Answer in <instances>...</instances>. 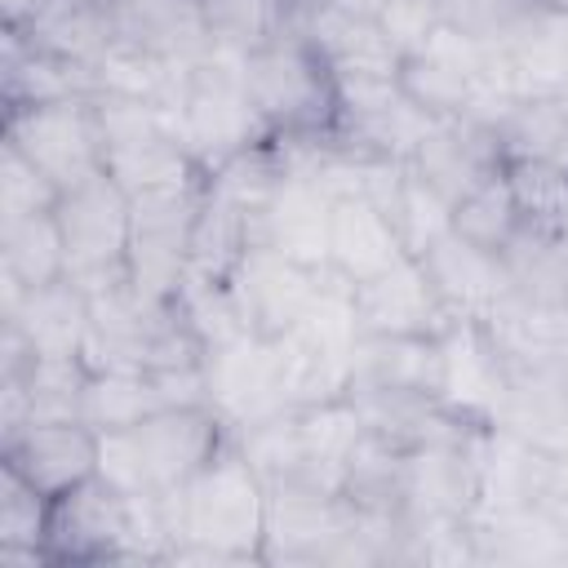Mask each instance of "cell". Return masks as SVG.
Wrapping results in <instances>:
<instances>
[{
	"label": "cell",
	"mask_w": 568,
	"mask_h": 568,
	"mask_svg": "<svg viewBox=\"0 0 568 568\" xmlns=\"http://www.w3.org/2000/svg\"><path fill=\"white\" fill-rule=\"evenodd\" d=\"M164 515L173 528L169 564H262L266 484L235 435L182 488L164 493Z\"/></svg>",
	"instance_id": "1"
},
{
	"label": "cell",
	"mask_w": 568,
	"mask_h": 568,
	"mask_svg": "<svg viewBox=\"0 0 568 568\" xmlns=\"http://www.w3.org/2000/svg\"><path fill=\"white\" fill-rule=\"evenodd\" d=\"M226 422L209 404L160 408L124 430L98 435V475L124 497H151L182 488L222 444Z\"/></svg>",
	"instance_id": "2"
},
{
	"label": "cell",
	"mask_w": 568,
	"mask_h": 568,
	"mask_svg": "<svg viewBox=\"0 0 568 568\" xmlns=\"http://www.w3.org/2000/svg\"><path fill=\"white\" fill-rule=\"evenodd\" d=\"M275 342H280L284 382H288V404L293 408L346 399L351 368H355V346H359L355 284L346 275H337L333 266H324L311 306Z\"/></svg>",
	"instance_id": "3"
},
{
	"label": "cell",
	"mask_w": 568,
	"mask_h": 568,
	"mask_svg": "<svg viewBox=\"0 0 568 568\" xmlns=\"http://www.w3.org/2000/svg\"><path fill=\"white\" fill-rule=\"evenodd\" d=\"M178 124H182V142L195 155V164L204 173H213L217 164L262 146L271 138L248 80H244V58L217 53L209 49L200 62H191L186 80H182V98H178Z\"/></svg>",
	"instance_id": "4"
},
{
	"label": "cell",
	"mask_w": 568,
	"mask_h": 568,
	"mask_svg": "<svg viewBox=\"0 0 568 568\" xmlns=\"http://www.w3.org/2000/svg\"><path fill=\"white\" fill-rule=\"evenodd\" d=\"M248 93L271 129V138H324L337 124V98H333V71L324 58L284 27L275 40L253 49L244 58Z\"/></svg>",
	"instance_id": "5"
},
{
	"label": "cell",
	"mask_w": 568,
	"mask_h": 568,
	"mask_svg": "<svg viewBox=\"0 0 568 568\" xmlns=\"http://www.w3.org/2000/svg\"><path fill=\"white\" fill-rule=\"evenodd\" d=\"M53 217L67 248V275L84 293H106L129 280V191L106 169L62 191Z\"/></svg>",
	"instance_id": "6"
},
{
	"label": "cell",
	"mask_w": 568,
	"mask_h": 568,
	"mask_svg": "<svg viewBox=\"0 0 568 568\" xmlns=\"http://www.w3.org/2000/svg\"><path fill=\"white\" fill-rule=\"evenodd\" d=\"M4 142H13L62 191H71L106 169V138H102L93 93L4 106Z\"/></svg>",
	"instance_id": "7"
},
{
	"label": "cell",
	"mask_w": 568,
	"mask_h": 568,
	"mask_svg": "<svg viewBox=\"0 0 568 568\" xmlns=\"http://www.w3.org/2000/svg\"><path fill=\"white\" fill-rule=\"evenodd\" d=\"M204 200V178L129 195V284L146 302H173L191 266V226Z\"/></svg>",
	"instance_id": "8"
},
{
	"label": "cell",
	"mask_w": 568,
	"mask_h": 568,
	"mask_svg": "<svg viewBox=\"0 0 568 568\" xmlns=\"http://www.w3.org/2000/svg\"><path fill=\"white\" fill-rule=\"evenodd\" d=\"M200 368H204L209 408L226 422L231 435H240V430H248V426H257V422H266V417H275L284 408H293L275 337L240 328L226 342L209 346Z\"/></svg>",
	"instance_id": "9"
},
{
	"label": "cell",
	"mask_w": 568,
	"mask_h": 568,
	"mask_svg": "<svg viewBox=\"0 0 568 568\" xmlns=\"http://www.w3.org/2000/svg\"><path fill=\"white\" fill-rule=\"evenodd\" d=\"M44 546L53 564H142L133 501L102 475L53 497Z\"/></svg>",
	"instance_id": "10"
},
{
	"label": "cell",
	"mask_w": 568,
	"mask_h": 568,
	"mask_svg": "<svg viewBox=\"0 0 568 568\" xmlns=\"http://www.w3.org/2000/svg\"><path fill=\"white\" fill-rule=\"evenodd\" d=\"M439 373H435V404L466 422V426H497L510 395L506 359L497 355L488 328L479 320H453L439 337Z\"/></svg>",
	"instance_id": "11"
},
{
	"label": "cell",
	"mask_w": 568,
	"mask_h": 568,
	"mask_svg": "<svg viewBox=\"0 0 568 568\" xmlns=\"http://www.w3.org/2000/svg\"><path fill=\"white\" fill-rule=\"evenodd\" d=\"M253 244H266L311 271L328 266L333 244V195L311 169H284L253 213Z\"/></svg>",
	"instance_id": "12"
},
{
	"label": "cell",
	"mask_w": 568,
	"mask_h": 568,
	"mask_svg": "<svg viewBox=\"0 0 568 568\" xmlns=\"http://www.w3.org/2000/svg\"><path fill=\"white\" fill-rule=\"evenodd\" d=\"M315 288H320V271H311L266 244H248L240 253L235 271L226 275V293L235 302L240 324L262 337L288 333L302 320V311L311 306Z\"/></svg>",
	"instance_id": "13"
},
{
	"label": "cell",
	"mask_w": 568,
	"mask_h": 568,
	"mask_svg": "<svg viewBox=\"0 0 568 568\" xmlns=\"http://www.w3.org/2000/svg\"><path fill=\"white\" fill-rule=\"evenodd\" d=\"M346 497L311 484L266 488V541L262 564H324L346 528Z\"/></svg>",
	"instance_id": "14"
},
{
	"label": "cell",
	"mask_w": 568,
	"mask_h": 568,
	"mask_svg": "<svg viewBox=\"0 0 568 568\" xmlns=\"http://www.w3.org/2000/svg\"><path fill=\"white\" fill-rule=\"evenodd\" d=\"M355 320H359V333H377V337H439L453 324L444 297L435 293L417 257H399L382 275L359 280Z\"/></svg>",
	"instance_id": "15"
},
{
	"label": "cell",
	"mask_w": 568,
	"mask_h": 568,
	"mask_svg": "<svg viewBox=\"0 0 568 568\" xmlns=\"http://www.w3.org/2000/svg\"><path fill=\"white\" fill-rule=\"evenodd\" d=\"M0 324H13L36 359H80L89 333V293L71 275L40 288H18L0 275Z\"/></svg>",
	"instance_id": "16"
},
{
	"label": "cell",
	"mask_w": 568,
	"mask_h": 568,
	"mask_svg": "<svg viewBox=\"0 0 568 568\" xmlns=\"http://www.w3.org/2000/svg\"><path fill=\"white\" fill-rule=\"evenodd\" d=\"M0 462L53 501L98 475V430L84 422H31L0 444Z\"/></svg>",
	"instance_id": "17"
},
{
	"label": "cell",
	"mask_w": 568,
	"mask_h": 568,
	"mask_svg": "<svg viewBox=\"0 0 568 568\" xmlns=\"http://www.w3.org/2000/svg\"><path fill=\"white\" fill-rule=\"evenodd\" d=\"M506 368H568V297H532L510 288L479 320Z\"/></svg>",
	"instance_id": "18"
},
{
	"label": "cell",
	"mask_w": 568,
	"mask_h": 568,
	"mask_svg": "<svg viewBox=\"0 0 568 568\" xmlns=\"http://www.w3.org/2000/svg\"><path fill=\"white\" fill-rule=\"evenodd\" d=\"M470 528L479 564H568V501L555 488L528 506L475 515Z\"/></svg>",
	"instance_id": "19"
},
{
	"label": "cell",
	"mask_w": 568,
	"mask_h": 568,
	"mask_svg": "<svg viewBox=\"0 0 568 568\" xmlns=\"http://www.w3.org/2000/svg\"><path fill=\"white\" fill-rule=\"evenodd\" d=\"M475 466H479V501H475V515L515 510V506H528V501H537V497L550 493V453L537 439H528V435H519L510 426L479 430Z\"/></svg>",
	"instance_id": "20"
},
{
	"label": "cell",
	"mask_w": 568,
	"mask_h": 568,
	"mask_svg": "<svg viewBox=\"0 0 568 568\" xmlns=\"http://www.w3.org/2000/svg\"><path fill=\"white\" fill-rule=\"evenodd\" d=\"M417 262L426 266L435 293L444 297L453 320H484L510 293V271H506L501 253H488V248L462 240L457 231L435 240Z\"/></svg>",
	"instance_id": "21"
},
{
	"label": "cell",
	"mask_w": 568,
	"mask_h": 568,
	"mask_svg": "<svg viewBox=\"0 0 568 568\" xmlns=\"http://www.w3.org/2000/svg\"><path fill=\"white\" fill-rule=\"evenodd\" d=\"M408 164L448 204H457L466 191H475L484 178H493L506 160H501V142L493 129H484L475 120H439V129L417 146V155Z\"/></svg>",
	"instance_id": "22"
},
{
	"label": "cell",
	"mask_w": 568,
	"mask_h": 568,
	"mask_svg": "<svg viewBox=\"0 0 568 568\" xmlns=\"http://www.w3.org/2000/svg\"><path fill=\"white\" fill-rule=\"evenodd\" d=\"M115 40L164 62H200L209 53V31L200 0H111Z\"/></svg>",
	"instance_id": "23"
},
{
	"label": "cell",
	"mask_w": 568,
	"mask_h": 568,
	"mask_svg": "<svg viewBox=\"0 0 568 568\" xmlns=\"http://www.w3.org/2000/svg\"><path fill=\"white\" fill-rule=\"evenodd\" d=\"M404 253V240L395 231V222L386 217V209L368 195H337L333 200V244H328V266L337 275H346L351 284L382 275L386 266H395Z\"/></svg>",
	"instance_id": "24"
},
{
	"label": "cell",
	"mask_w": 568,
	"mask_h": 568,
	"mask_svg": "<svg viewBox=\"0 0 568 568\" xmlns=\"http://www.w3.org/2000/svg\"><path fill=\"white\" fill-rule=\"evenodd\" d=\"M359 439H364V422H359L351 399H328V404L297 408V448H302L297 484L342 493Z\"/></svg>",
	"instance_id": "25"
},
{
	"label": "cell",
	"mask_w": 568,
	"mask_h": 568,
	"mask_svg": "<svg viewBox=\"0 0 568 568\" xmlns=\"http://www.w3.org/2000/svg\"><path fill=\"white\" fill-rule=\"evenodd\" d=\"M435 373H439L435 337H377V333H359L355 368H351V390L435 399Z\"/></svg>",
	"instance_id": "26"
},
{
	"label": "cell",
	"mask_w": 568,
	"mask_h": 568,
	"mask_svg": "<svg viewBox=\"0 0 568 568\" xmlns=\"http://www.w3.org/2000/svg\"><path fill=\"white\" fill-rule=\"evenodd\" d=\"M0 80H4V106H27V102H53V98L98 93L89 67L67 62V58L40 49V44L27 40L22 31H4Z\"/></svg>",
	"instance_id": "27"
},
{
	"label": "cell",
	"mask_w": 568,
	"mask_h": 568,
	"mask_svg": "<svg viewBox=\"0 0 568 568\" xmlns=\"http://www.w3.org/2000/svg\"><path fill=\"white\" fill-rule=\"evenodd\" d=\"M253 244V213L222 186L204 178V200L191 226V275L200 280H222L235 271L240 253Z\"/></svg>",
	"instance_id": "28"
},
{
	"label": "cell",
	"mask_w": 568,
	"mask_h": 568,
	"mask_svg": "<svg viewBox=\"0 0 568 568\" xmlns=\"http://www.w3.org/2000/svg\"><path fill=\"white\" fill-rule=\"evenodd\" d=\"M49 497L0 462V568H36L49 559Z\"/></svg>",
	"instance_id": "29"
},
{
	"label": "cell",
	"mask_w": 568,
	"mask_h": 568,
	"mask_svg": "<svg viewBox=\"0 0 568 568\" xmlns=\"http://www.w3.org/2000/svg\"><path fill=\"white\" fill-rule=\"evenodd\" d=\"M160 386L151 368H89L84 377V399H80V422L102 430H124L138 426L142 417L160 413Z\"/></svg>",
	"instance_id": "30"
},
{
	"label": "cell",
	"mask_w": 568,
	"mask_h": 568,
	"mask_svg": "<svg viewBox=\"0 0 568 568\" xmlns=\"http://www.w3.org/2000/svg\"><path fill=\"white\" fill-rule=\"evenodd\" d=\"M0 275L18 288H40L67 275V248L53 213L0 222Z\"/></svg>",
	"instance_id": "31"
},
{
	"label": "cell",
	"mask_w": 568,
	"mask_h": 568,
	"mask_svg": "<svg viewBox=\"0 0 568 568\" xmlns=\"http://www.w3.org/2000/svg\"><path fill=\"white\" fill-rule=\"evenodd\" d=\"M288 0H200L209 49L248 58L288 27Z\"/></svg>",
	"instance_id": "32"
},
{
	"label": "cell",
	"mask_w": 568,
	"mask_h": 568,
	"mask_svg": "<svg viewBox=\"0 0 568 568\" xmlns=\"http://www.w3.org/2000/svg\"><path fill=\"white\" fill-rule=\"evenodd\" d=\"M501 160H550L568 169V106L559 98H524L497 124Z\"/></svg>",
	"instance_id": "33"
},
{
	"label": "cell",
	"mask_w": 568,
	"mask_h": 568,
	"mask_svg": "<svg viewBox=\"0 0 568 568\" xmlns=\"http://www.w3.org/2000/svg\"><path fill=\"white\" fill-rule=\"evenodd\" d=\"M501 178L528 231L555 235L568 226V169L550 160H506Z\"/></svg>",
	"instance_id": "34"
},
{
	"label": "cell",
	"mask_w": 568,
	"mask_h": 568,
	"mask_svg": "<svg viewBox=\"0 0 568 568\" xmlns=\"http://www.w3.org/2000/svg\"><path fill=\"white\" fill-rule=\"evenodd\" d=\"M386 217L395 222L408 257H422L435 240H444L453 231V204L413 164H404V173H399V182L386 200Z\"/></svg>",
	"instance_id": "35"
},
{
	"label": "cell",
	"mask_w": 568,
	"mask_h": 568,
	"mask_svg": "<svg viewBox=\"0 0 568 568\" xmlns=\"http://www.w3.org/2000/svg\"><path fill=\"white\" fill-rule=\"evenodd\" d=\"M519 209L510 200V186L501 178V169L493 178H484L475 191H466L453 204V231L488 253H506V244L519 235Z\"/></svg>",
	"instance_id": "36"
},
{
	"label": "cell",
	"mask_w": 568,
	"mask_h": 568,
	"mask_svg": "<svg viewBox=\"0 0 568 568\" xmlns=\"http://www.w3.org/2000/svg\"><path fill=\"white\" fill-rule=\"evenodd\" d=\"M58 200H62V186L49 173H40L13 142L0 138V222L53 213Z\"/></svg>",
	"instance_id": "37"
},
{
	"label": "cell",
	"mask_w": 568,
	"mask_h": 568,
	"mask_svg": "<svg viewBox=\"0 0 568 568\" xmlns=\"http://www.w3.org/2000/svg\"><path fill=\"white\" fill-rule=\"evenodd\" d=\"M439 22H444V0H390L377 27L390 36V44L404 58H413L439 31Z\"/></svg>",
	"instance_id": "38"
},
{
	"label": "cell",
	"mask_w": 568,
	"mask_h": 568,
	"mask_svg": "<svg viewBox=\"0 0 568 568\" xmlns=\"http://www.w3.org/2000/svg\"><path fill=\"white\" fill-rule=\"evenodd\" d=\"M49 0H0V18H4V31H27L36 18H40V9H44Z\"/></svg>",
	"instance_id": "39"
},
{
	"label": "cell",
	"mask_w": 568,
	"mask_h": 568,
	"mask_svg": "<svg viewBox=\"0 0 568 568\" xmlns=\"http://www.w3.org/2000/svg\"><path fill=\"white\" fill-rule=\"evenodd\" d=\"M324 4L337 9V13H351L359 22H382V13H386L390 0H324Z\"/></svg>",
	"instance_id": "40"
},
{
	"label": "cell",
	"mask_w": 568,
	"mask_h": 568,
	"mask_svg": "<svg viewBox=\"0 0 568 568\" xmlns=\"http://www.w3.org/2000/svg\"><path fill=\"white\" fill-rule=\"evenodd\" d=\"M537 4H546V9H564V13H568V0H537Z\"/></svg>",
	"instance_id": "41"
},
{
	"label": "cell",
	"mask_w": 568,
	"mask_h": 568,
	"mask_svg": "<svg viewBox=\"0 0 568 568\" xmlns=\"http://www.w3.org/2000/svg\"><path fill=\"white\" fill-rule=\"evenodd\" d=\"M555 98H559V102H564V106H568V80H564V84H559V93H555Z\"/></svg>",
	"instance_id": "42"
},
{
	"label": "cell",
	"mask_w": 568,
	"mask_h": 568,
	"mask_svg": "<svg viewBox=\"0 0 568 568\" xmlns=\"http://www.w3.org/2000/svg\"><path fill=\"white\" fill-rule=\"evenodd\" d=\"M288 4H297V0H288Z\"/></svg>",
	"instance_id": "43"
}]
</instances>
